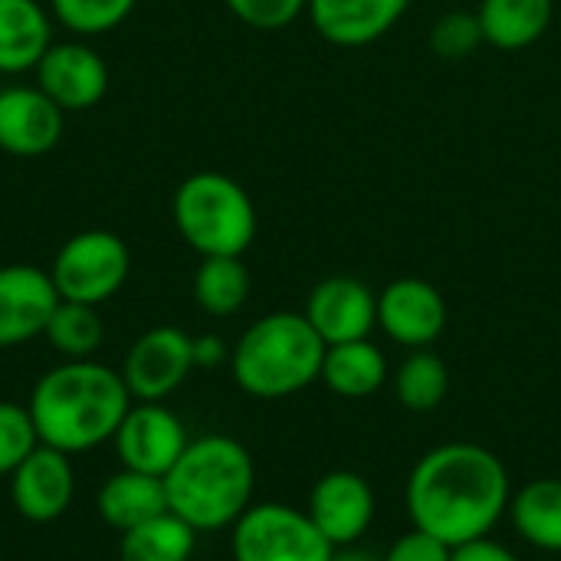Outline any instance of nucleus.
Here are the masks:
<instances>
[{
	"mask_svg": "<svg viewBox=\"0 0 561 561\" xmlns=\"http://www.w3.org/2000/svg\"><path fill=\"white\" fill-rule=\"evenodd\" d=\"M510 470L493 450L470 440L427 450L404 486L411 526L450 549L486 539L510 513Z\"/></svg>",
	"mask_w": 561,
	"mask_h": 561,
	"instance_id": "obj_1",
	"label": "nucleus"
},
{
	"mask_svg": "<svg viewBox=\"0 0 561 561\" xmlns=\"http://www.w3.org/2000/svg\"><path fill=\"white\" fill-rule=\"evenodd\" d=\"M131 408V394L122 371L92 358L62 362L49 368L30 394V417L39 444L69 457L102 447L115 437L122 417Z\"/></svg>",
	"mask_w": 561,
	"mask_h": 561,
	"instance_id": "obj_2",
	"label": "nucleus"
},
{
	"mask_svg": "<svg viewBox=\"0 0 561 561\" xmlns=\"http://www.w3.org/2000/svg\"><path fill=\"white\" fill-rule=\"evenodd\" d=\"M168 510L197 533L233 529L253 506L256 467L250 450L227 437L207 434L184 447L178 463L164 473Z\"/></svg>",
	"mask_w": 561,
	"mask_h": 561,
	"instance_id": "obj_3",
	"label": "nucleus"
},
{
	"mask_svg": "<svg viewBox=\"0 0 561 561\" xmlns=\"http://www.w3.org/2000/svg\"><path fill=\"white\" fill-rule=\"evenodd\" d=\"M325 342L302 312H270L256 319L230 352V371L240 391L260 401H279L319 381Z\"/></svg>",
	"mask_w": 561,
	"mask_h": 561,
	"instance_id": "obj_4",
	"label": "nucleus"
},
{
	"mask_svg": "<svg viewBox=\"0 0 561 561\" xmlns=\"http://www.w3.org/2000/svg\"><path fill=\"white\" fill-rule=\"evenodd\" d=\"M174 227L201 256H243L256 237V207L240 181L197 171L174 194Z\"/></svg>",
	"mask_w": 561,
	"mask_h": 561,
	"instance_id": "obj_5",
	"label": "nucleus"
},
{
	"mask_svg": "<svg viewBox=\"0 0 561 561\" xmlns=\"http://www.w3.org/2000/svg\"><path fill=\"white\" fill-rule=\"evenodd\" d=\"M230 556L233 561H332L335 546L309 513L286 503H253L233 523Z\"/></svg>",
	"mask_w": 561,
	"mask_h": 561,
	"instance_id": "obj_6",
	"label": "nucleus"
},
{
	"mask_svg": "<svg viewBox=\"0 0 561 561\" xmlns=\"http://www.w3.org/2000/svg\"><path fill=\"white\" fill-rule=\"evenodd\" d=\"M131 273V253L125 240L112 230H82L69 237L53 266V286L59 299L69 302H85V306H102L112 299Z\"/></svg>",
	"mask_w": 561,
	"mask_h": 561,
	"instance_id": "obj_7",
	"label": "nucleus"
},
{
	"mask_svg": "<svg viewBox=\"0 0 561 561\" xmlns=\"http://www.w3.org/2000/svg\"><path fill=\"white\" fill-rule=\"evenodd\" d=\"M131 401H164L194 371V339L178 325H158L135 339L122 362Z\"/></svg>",
	"mask_w": 561,
	"mask_h": 561,
	"instance_id": "obj_8",
	"label": "nucleus"
},
{
	"mask_svg": "<svg viewBox=\"0 0 561 561\" xmlns=\"http://www.w3.org/2000/svg\"><path fill=\"white\" fill-rule=\"evenodd\" d=\"M112 444L125 470L164 477L178 463L191 437L171 408H164L161 401H138L122 417Z\"/></svg>",
	"mask_w": 561,
	"mask_h": 561,
	"instance_id": "obj_9",
	"label": "nucleus"
},
{
	"mask_svg": "<svg viewBox=\"0 0 561 561\" xmlns=\"http://www.w3.org/2000/svg\"><path fill=\"white\" fill-rule=\"evenodd\" d=\"M306 513L335 549H352L371 529L378 496L362 473L332 470L312 483Z\"/></svg>",
	"mask_w": 561,
	"mask_h": 561,
	"instance_id": "obj_10",
	"label": "nucleus"
},
{
	"mask_svg": "<svg viewBox=\"0 0 561 561\" xmlns=\"http://www.w3.org/2000/svg\"><path fill=\"white\" fill-rule=\"evenodd\" d=\"M378 329L401 348H431L447 329L440 289L421 276H401L378 293Z\"/></svg>",
	"mask_w": 561,
	"mask_h": 561,
	"instance_id": "obj_11",
	"label": "nucleus"
},
{
	"mask_svg": "<svg viewBox=\"0 0 561 561\" xmlns=\"http://www.w3.org/2000/svg\"><path fill=\"white\" fill-rule=\"evenodd\" d=\"M33 72H36V85L62 112H89L108 92L105 59L89 43H79V39L53 43Z\"/></svg>",
	"mask_w": 561,
	"mask_h": 561,
	"instance_id": "obj_12",
	"label": "nucleus"
},
{
	"mask_svg": "<svg viewBox=\"0 0 561 561\" xmlns=\"http://www.w3.org/2000/svg\"><path fill=\"white\" fill-rule=\"evenodd\" d=\"M76 496V470L72 457L36 444L30 457L10 473V500L13 510L26 523H56Z\"/></svg>",
	"mask_w": 561,
	"mask_h": 561,
	"instance_id": "obj_13",
	"label": "nucleus"
},
{
	"mask_svg": "<svg viewBox=\"0 0 561 561\" xmlns=\"http://www.w3.org/2000/svg\"><path fill=\"white\" fill-rule=\"evenodd\" d=\"M302 316L325 345L358 342L378 325V296L355 276H329L316 283Z\"/></svg>",
	"mask_w": 561,
	"mask_h": 561,
	"instance_id": "obj_14",
	"label": "nucleus"
},
{
	"mask_svg": "<svg viewBox=\"0 0 561 561\" xmlns=\"http://www.w3.org/2000/svg\"><path fill=\"white\" fill-rule=\"evenodd\" d=\"M59 293L49 270L30 263L0 266V348H16L46 332Z\"/></svg>",
	"mask_w": 561,
	"mask_h": 561,
	"instance_id": "obj_15",
	"label": "nucleus"
},
{
	"mask_svg": "<svg viewBox=\"0 0 561 561\" xmlns=\"http://www.w3.org/2000/svg\"><path fill=\"white\" fill-rule=\"evenodd\" d=\"M66 112L39 85L0 89V151L13 158H39L62 138Z\"/></svg>",
	"mask_w": 561,
	"mask_h": 561,
	"instance_id": "obj_16",
	"label": "nucleus"
},
{
	"mask_svg": "<svg viewBox=\"0 0 561 561\" xmlns=\"http://www.w3.org/2000/svg\"><path fill=\"white\" fill-rule=\"evenodd\" d=\"M411 0H309L312 30L332 46H368L391 33L408 13Z\"/></svg>",
	"mask_w": 561,
	"mask_h": 561,
	"instance_id": "obj_17",
	"label": "nucleus"
},
{
	"mask_svg": "<svg viewBox=\"0 0 561 561\" xmlns=\"http://www.w3.org/2000/svg\"><path fill=\"white\" fill-rule=\"evenodd\" d=\"M95 510L105 526L115 533H128L161 513H168V490L164 477L138 473V470H118L108 477L95 496Z\"/></svg>",
	"mask_w": 561,
	"mask_h": 561,
	"instance_id": "obj_18",
	"label": "nucleus"
},
{
	"mask_svg": "<svg viewBox=\"0 0 561 561\" xmlns=\"http://www.w3.org/2000/svg\"><path fill=\"white\" fill-rule=\"evenodd\" d=\"M319 381L339 398L362 401L378 394L391 381V371L385 352L371 339H358V342L325 345Z\"/></svg>",
	"mask_w": 561,
	"mask_h": 561,
	"instance_id": "obj_19",
	"label": "nucleus"
},
{
	"mask_svg": "<svg viewBox=\"0 0 561 561\" xmlns=\"http://www.w3.org/2000/svg\"><path fill=\"white\" fill-rule=\"evenodd\" d=\"M53 46L49 13L39 0H0V72L16 76L36 69Z\"/></svg>",
	"mask_w": 561,
	"mask_h": 561,
	"instance_id": "obj_20",
	"label": "nucleus"
},
{
	"mask_svg": "<svg viewBox=\"0 0 561 561\" xmlns=\"http://www.w3.org/2000/svg\"><path fill=\"white\" fill-rule=\"evenodd\" d=\"M516 536L549 556H561V480L542 477L519 486L510 500Z\"/></svg>",
	"mask_w": 561,
	"mask_h": 561,
	"instance_id": "obj_21",
	"label": "nucleus"
},
{
	"mask_svg": "<svg viewBox=\"0 0 561 561\" xmlns=\"http://www.w3.org/2000/svg\"><path fill=\"white\" fill-rule=\"evenodd\" d=\"M490 46L516 53L546 36L556 16L552 0H480L477 7Z\"/></svg>",
	"mask_w": 561,
	"mask_h": 561,
	"instance_id": "obj_22",
	"label": "nucleus"
},
{
	"mask_svg": "<svg viewBox=\"0 0 561 561\" xmlns=\"http://www.w3.org/2000/svg\"><path fill=\"white\" fill-rule=\"evenodd\" d=\"M197 546V529H191L171 510L122 533L118 559L122 561H191Z\"/></svg>",
	"mask_w": 561,
	"mask_h": 561,
	"instance_id": "obj_23",
	"label": "nucleus"
},
{
	"mask_svg": "<svg viewBox=\"0 0 561 561\" xmlns=\"http://www.w3.org/2000/svg\"><path fill=\"white\" fill-rule=\"evenodd\" d=\"M391 388L401 408L414 414H431L450 394V371L440 355H434L431 348H417L394 368Z\"/></svg>",
	"mask_w": 561,
	"mask_h": 561,
	"instance_id": "obj_24",
	"label": "nucleus"
},
{
	"mask_svg": "<svg viewBox=\"0 0 561 561\" xmlns=\"http://www.w3.org/2000/svg\"><path fill=\"white\" fill-rule=\"evenodd\" d=\"M250 299V270L240 256H201L194 273V302L207 316H233Z\"/></svg>",
	"mask_w": 561,
	"mask_h": 561,
	"instance_id": "obj_25",
	"label": "nucleus"
},
{
	"mask_svg": "<svg viewBox=\"0 0 561 561\" xmlns=\"http://www.w3.org/2000/svg\"><path fill=\"white\" fill-rule=\"evenodd\" d=\"M43 335H46V342L66 362H82V358H92L102 348V342H105V322L99 316V306L59 299V306L53 309L49 325H46Z\"/></svg>",
	"mask_w": 561,
	"mask_h": 561,
	"instance_id": "obj_26",
	"label": "nucleus"
},
{
	"mask_svg": "<svg viewBox=\"0 0 561 561\" xmlns=\"http://www.w3.org/2000/svg\"><path fill=\"white\" fill-rule=\"evenodd\" d=\"M49 10L69 33L99 36L115 30L135 10V0H49Z\"/></svg>",
	"mask_w": 561,
	"mask_h": 561,
	"instance_id": "obj_27",
	"label": "nucleus"
},
{
	"mask_svg": "<svg viewBox=\"0 0 561 561\" xmlns=\"http://www.w3.org/2000/svg\"><path fill=\"white\" fill-rule=\"evenodd\" d=\"M483 43H486V36H483L480 16L470 10H447L431 26V49L450 62L473 56Z\"/></svg>",
	"mask_w": 561,
	"mask_h": 561,
	"instance_id": "obj_28",
	"label": "nucleus"
},
{
	"mask_svg": "<svg viewBox=\"0 0 561 561\" xmlns=\"http://www.w3.org/2000/svg\"><path fill=\"white\" fill-rule=\"evenodd\" d=\"M39 444L33 417L23 404L0 401V477H10Z\"/></svg>",
	"mask_w": 561,
	"mask_h": 561,
	"instance_id": "obj_29",
	"label": "nucleus"
},
{
	"mask_svg": "<svg viewBox=\"0 0 561 561\" xmlns=\"http://www.w3.org/2000/svg\"><path fill=\"white\" fill-rule=\"evenodd\" d=\"M224 3L240 23L253 30H283L299 13H306L309 0H224Z\"/></svg>",
	"mask_w": 561,
	"mask_h": 561,
	"instance_id": "obj_30",
	"label": "nucleus"
},
{
	"mask_svg": "<svg viewBox=\"0 0 561 561\" xmlns=\"http://www.w3.org/2000/svg\"><path fill=\"white\" fill-rule=\"evenodd\" d=\"M450 559H454V549H450L447 542H440L437 536H431V533H424V529H414V526H411V533L398 536V539L388 546V552H385V559L381 561H450Z\"/></svg>",
	"mask_w": 561,
	"mask_h": 561,
	"instance_id": "obj_31",
	"label": "nucleus"
},
{
	"mask_svg": "<svg viewBox=\"0 0 561 561\" xmlns=\"http://www.w3.org/2000/svg\"><path fill=\"white\" fill-rule=\"evenodd\" d=\"M450 561H519L516 552H510L506 546L493 542L490 536L486 539H477V542H467V546H457L454 549V559Z\"/></svg>",
	"mask_w": 561,
	"mask_h": 561,
	"instance_id": "obj_32",
	"label": "nucleus"
},
{
	"mask_svg": "<svg viewBox=\"0 0 561 561\" xmlns=\"http://www.w3.org/2000/svg\"><path fill=\"white\" fill-rule=\"evenodd\" d=\"M224 362H230V352H227L224 339H217V335L194 339V368H217Z\"/></svg>",
	"mask_w": 561,
	"mask_h": 561,
	"instance_id": "obj_33",
	"label": "nucleus"
},
{
	"mask_svg": "<svg viewBox=\"0 0 561 561\" xmlns=\"http://www.w3.org/2000/svg\"><path fill=\"white\" fill-rule=\"evenodd\" d=\"M332 561H381L375 559V556H368V552H362V549H335V556H332Z\"/></svg>",
	"mask_w": 561,
	"mask_h": 561,
	"instance_id": "obj_34",
	"label": "nucleus"
}]
</instances>
